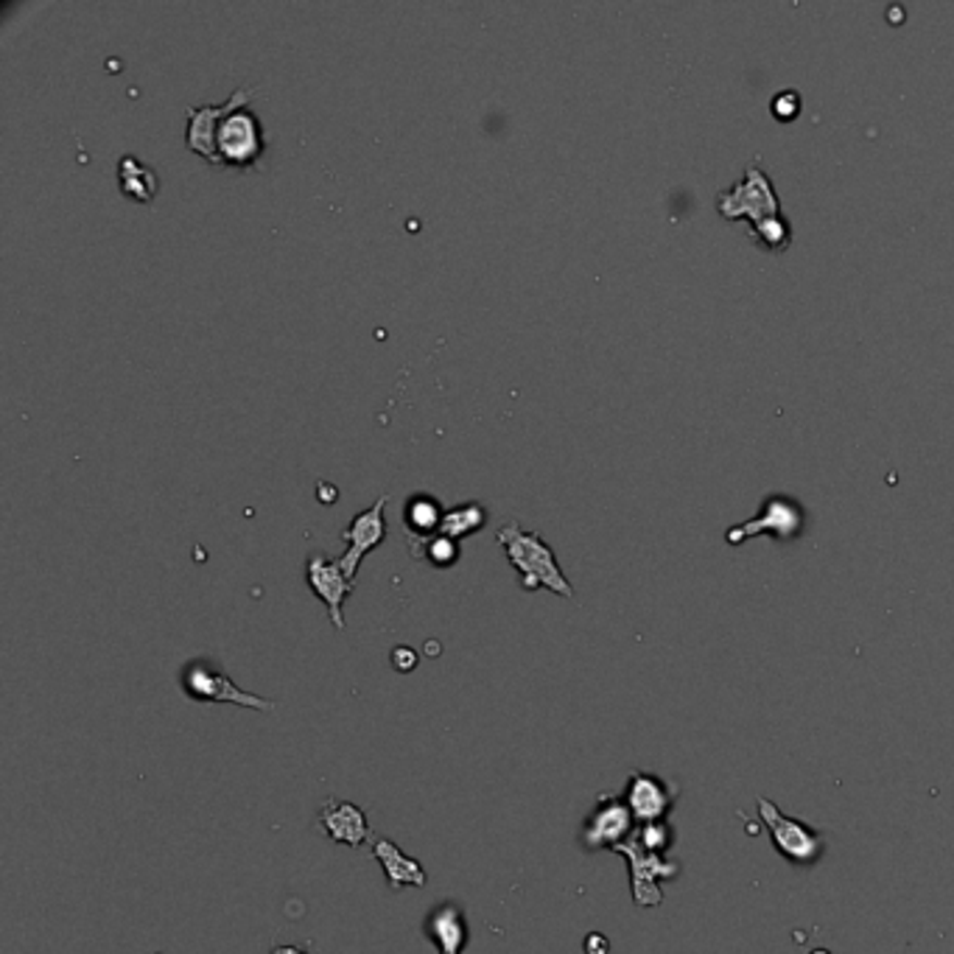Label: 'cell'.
Returning a JSON list of instances; mask_svg holds the SVG:
<instances>
[{
	"label": "cell",
	"instance_id": "6da1fadb",
	"mask_svg": "<svg viewBox=\"0 0 954 954\" xmlns=\"http://www.w3.org/2000/svg\"><path fill=\"white\" fill-rule=\"evenodd\" d=\"M496 537L504 546V552H507V557H510L512 569L521 574L523 588H549L552 594L574 599V585L569 582V577L562 574L555 549L537 532H523L521 523L507 521L496 532Z\"/></svg>",
	"mask_w": 954,
	"mask_h": 954
},
{
	"label": "cell",
	"instance_id": "7a4b0ae2",
	"mask_svg": "<svg viewBox=\"0 0 954 954\" xmlns=\"http://www.w3.org/2000/svg\"><path fill=\"white\" fill-rule=\"evenodd\" d=\"M179 689L185 697L202 706H241L249 711H275V699L247 692L208 658H190L179 672Z\"/></svg>",
	"mask_w": 954,
	"mask_h": 954
},
{
	"label": "cell",
	"instance_id": "3957f363",
	"mask_svg": "<svg viewBox=\"0 0 954 954\" xmlns=\"http://www.w3.org/2000/svg\"><path fill=\"white\" fill-rule=\"evenodd\" d=\"M717 210L726 219H745L747 224H758L765 219L781 213V202L772 188V179L767 177L761 160L747 163L745 174L726 190L717 194Z\"/></svg>",
	"mask_w": 954,
	"mask_h": 954
},
{
	"label": "cell",
	"instance_id": "277c9868",
	"mask_svg": "<svg viewBox=\"0 0 954 954\" xmlns=\"http://www.w3.org/2000/svg\"><path fill=\"white\" fill-rule=\"evenodd\" d=\"M616 854H621L628 859L630 868V884H633V902L639 907H658L664 902V893H660L658 882L660 879H672L680 874V865L667 863L660 854H653L644 845L630 837L621 845H616Z\"/></svg>",
	"mask_w": 954,
	"mask_h": 954
},
{
	"label": "cell",
	"instance_id": "5b68a950",
	"mask_svg": "<svg viewBox=\"0 0 954 954\" xmlns=\"http://www.w3.org/2000/svg\"><path fill=\"white\" fill-rule=\"evenodd\" d=\"M633 823L635 817L633 811H630L628 801H624V797L610 795V792H602V795L596 797V806L591 809L588 820L582 826L580 843L588 851H599V848L614 851L616 845H621L624 840L633 837Z\"/></svg>",
	"mask_w": 954,
	"mask_h": 954
},
{
	"label": "cell",
	"instance_id": "8992f818",
	"mask_svg": "<svg viewBox=\"0 0 954 954\" xmlns=\"http://www.w3.org/2000/svg\"><path fill=\"white\" fill-rule=\"evenodd\" d=\"M256 92L252 90H233L227 96V101L222 104H205V107H188L185 110V119H188V149L202 154L208 163H219V149H216V138H219V126L224 124L230 112L241 110L249 99H252Z\"/></svg>",
	"mask_w": 954,
	"mask_h": 954
},
{
	"label": "cell",
	"instance_id": "52a82bcc",
	"mask_svg": "<svg viewBox=\"0 0 954 954\" xmlns=\"http://www.w3.org/2000/svg\"><path fill=\"white\" fill-rule=\"evenodd\" d=\"M219 163L230 165H256L261 160L263 149H267V140H263V129L258 124V119L247 107L241 110L230 112L224 124L219 126Z\"/></svg>",
	"mask_w": 954,
	"mask_h": 954
},
{
	"label": "cell",
	"instance_id": "ba28073f",
	"mask_svg": "<svg viewBox=\"0 0 954 954\" xmlns=\"http://www.w3.org/2000/svg\"><path fill=\"white\" fill-rule=\"evenodd\" d=\"M758 817H761L767 829H770L772 845H776L790 863L809 865L820 856V837H817L809 826L801 823V820H792V817L781 815V809H778L772 801H767V797H758Z\"/></svg>",
	"mask_w": 954,
	"mask_h": 954
},
{
	"label": "cell",
	"instance_id": "9c48e42d",
	"mask_svg": "<svg viewBox=\"0 0 954 954\" xmlns=\"http://www.w3.org/2000/svg\"><path fill=\"white\" fill-rule=\"evenodd\" d=\"M804 526V510L795 498L784 496V493H772L765 501V507L758 510V516L753 521H742L736 526L726 532V537L731 543H742L747 537L758 535V532H767V535H776L781 541H790L801 532Z\"/></svg>",
	"mask_w": 954,
	"mask_h": 954
},
{
	"label": "cell",
	"instance_id": "30bf717a",
	"mask_svg": "<svg viewBox=\"0 0 954 954\" xmlns=\"http://www.w3.org/2000/svg\"><path fill=\"white\" fill-rule=\"evenodd\" d=\"M306 577H308V588L314 591V594L325 602L331 624H334L336 630H345V614H342V608H345L347 596L354 594L356 582L347 580L339 560H331V557L322 555V552H314V555L308 557Z\"/></svg>",
	"mask_w": 954,
	"mask_h": 954
},
{
	"label": "cell",
	"instance_id": "8fae6325",
	"mask_svg": "<svg viewBox=\"0 0 954 954\" xmlns=\"http://www.w3.org/2000/svg\"><path fill=\"white\" fill-rule=\"evenodd\" d=\"M386 501H389V496L384 493L381 498H375V504L370 507V510L359 512V516L350 521V526L342 532V541L347 543V552H345V557L339 560V566H342V571H345L347 580L356 582V571H359V566H361V560H364L367 552L375 549L379 543H384V537H386V518H384Z\"/></svg>",
	"mask_w": 954,
	"mask_h": 954
},
{
	"label": "cell",
	"instance_id": "7c38bea8",
	"mask_svg": "<svg viewBox=\"0 0 954 954\" xmlns=\"http://www.w3.org/2000/svg\"><path fill=\"white\" fill-rule=\"evenodd\" d=\"M317 823L334 843L347 845V848H361L367 843H375L367 811L356 806L354 801H327L320 809Z\"/></svg>",
	"mask_w": 954,
	"mask_h": 954
},
{
	"label": "cell",
	"instance_id": "4fadbf2b",
	"mask_svg": "<svg viewBox=\"0 0 954 954\" xmlns=\"http://www.w3.org/2000/svg\"><path fill=\"white\" fill-rule=\"evenodd\" d=\"M624 801H628L630 811L639 823H655V820H664L674 801V792L669 790L667 781L653 772H630L628 790H624Z\"/></svg>",
	"mask_w": 954,
	"mask_h": 954
},
{
	"label": "cell",
	"instance_id": "5bb4252c",
	"mask_svg": "<svg viewBox=\"0 0 954 954\" xmlns=\"http://www.w3.org/2000/svg\"><path fill=\"white\" fill-rule=\"evenodd\" d=\"M425 938L437 946V954H462L471 938L464 913L457 904H437L423 924Z\"/></svg>",
	"mask_w": 954,
	"mask_h": 954
},
{
	"label": "cell",
	"instance_id": "9a60e30c",
	"mask_svg": "<svg viewBox=\"0 0 954 954\" xmlns=\"http://www.w3.org/2000/svg\"><path fill=\"white\" fill-rule=\"evenodd\" d=\"M373 856L379 859L381 870H384L386 876V884L393 890L425 888V882H429V874H425L423 863L414 859V856L404 854V851H400L393 840H386V837H375Z\"/></svg>",
	"mask_w": 954,
	"mask_h": 954
},
{
	"label": "cell",
	"instance_id": "2e32d148",
	"mask_svg": "<svg viewBox=\"0 0 954 954\" xmlns=\"http://www.w3.org/2000/svg\"><path fill=\"white\" fill-rule=\"evenodd\" d=\"M119 179H121V190H124L126 197L138 199V202H151V199L158 197L160 190L158 174H154L149 165L140 163L138 158H132V154H124V158H121Z\"/></svg>",
	"mask_w": 954,
	"mask_h": 954
},
{
	"label": "cell",
	"instance_id": "e0dca14e",
	"mask_svg": "<svg viewBox=\"0 0 954 954\" xmlns=\"http://www.w3.org/2000/svg\"><path fill=\"white\" fill-rule=\"evenodd\" d=\"M445 512L439 510V504L425 493H414L406 504V523H409V532L412 537L409 541H425L439 532V523H443Z\"/></svg>",
	"mask_w": 954,
	"mask_h": 954
},
{
	"label": "cell",
	"instance_id": "ac0fdd59",
	"mask_svg": "<svg viewBox=\"0 0 954 954\" xmlns=\"http://www.w3.org/2000/svg\"><path fill=\"white\" fill-rule=\"evenodd\" d=\"M484 521H487V510H484V504L482 501H464V504H459V507H451V510L445 512L437 535L459 541V537L482 530Z\"/></svg>",
	"mask_w": 954,
	"mask_h": 954
},
{
	"label": "cell",
	"instance_id": "d6986e66",
	"mask_svg": "<svg viewBox=\"0 0 954 954\" xmlns=\"http://www.w3.org/2000/svg\"><path fill=\"white\" fill-rule=\"evenodd\" d=\"M412 555L418 560H432L434 566H451L459 557V546L454 537L432 535L425 541H412Z\"/></svg>",
	"mask_w": 954,
	"mask_h": 954
},
{
	"label": "cell",
	"instance_id": "ffe728a7",
	"mask_svg": "<svg viewBox=\"0 0 954 954\" xmlns=\"http://www.w3.org/2000/svg\"><path fill=\"white\" fill-rule=\"evenodd\" d=\"M751 233H753V238H758V241L765 244L767 249H776V252L786 249L792 241V227H790V222L781 216V213H778V216L765 219V222L753 224Z\"/></svg>",
	"mask_w": 954,
	"mask_h": 954
},
{
	"label": "cell",
	"instance_id": "44dd1931",
	"mask_svg": "<svg viewBox=\"0 0 954 954\" xmlns=\"http://www.w3.org/2000/svg\"><path fill=\"white\" fill-rule=\"evenodd\" d=\"M633 837L647 851L660 854L669 845V840H672V831H669V826L664 820H655V823H641V829Z\"/></svg>",
	"mask_w": 954,
	"mask_h": 954
},
{
	"label": "cell",
	"instance_id": "7402d4cb",
	"mask_svg": "<svg viewBox=\"0 0 954 954\" xmlns=\"http://www.w3.org/2000/svg\"><path fill=\"white\" fill-rule=\"evenodd\" d=\"M389 660H393V669H395V672L409 674V672H414V669H418L420 655L414 653L412 647H395V649H393V655H389Z\"/></svg>",
	"mask_w": 954,
	"mask_h": 954
},
{
	"label": "cell",
	"instance_id": "603a6c76",
	"mask_svg": "<svg viewBox=\"0 0 954 954\" xmlns=\"http://www.w3.org/2000/svg\"><path fill=\"white\" fill-rule=\"evenodd\" d=\"M585 954H610V941L602 932H591L585 938Z\"/></svg>",
	"mask_w": 954,
	"mask_h": 954
},
{
	"label": "cell",
	"instance_id": "cb8c5ba5",
	"mask_svg": "<svg viewBox=\"0 0 954 954\" xmlns=\"http://www.w3.org/2000/svg\"><path fill=\"white\" fill-rule=\"evenodd\" d=\"M269 954H308V952L300 946H275Z\"/></svg>",
	"mask_w": 954,
	"mask_h": 954
},
{
	"label": "cell",
	"instance_id": "d4e9b609",
	"mask_svg": "<svg viewBox=\"0 0 954 954\" xmlns=\"http://www.w3.org/2000/svg\"><path fill=\"white\" fill-rule=\"evenodd\" d=\"M811 954H829V952H826V949H817V952H811Z\"/></svg>",
	"mask_w": 954,
	"mask_h": 954
}]
</instances>
